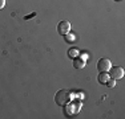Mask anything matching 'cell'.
Masks as SVG:
<instances>
[{
    "instance_id": "5b68a950",
    "label": "cell",
    "mask_w": 125,
    "mask_h": 119,
    "mask_svg": "<svg viewBox=\"0 0 125 119\" xmlns=\"http://www.w3.org/2000/svg\"><path fill=\"white\" fill-rule=\"evenodd\" d=\"M111 61H109L108 58H100L99 62H97V69L99 71H108L111 69Z\"/></svg>"
},
{
    "instance_id": "8fae6325",
    "label": "cell",
    "mask_w": 125,
    "mask_h": 119,
    "mask_svg": "<svg viewBox=\"0 0 125 119\" xmlns=\"http://www.w3.org/2000/svg\"><path fill=\"white\" fill-rule=\"evenodd\" d=\"M5 5V0H0V9Z\"/></svg>"
},
{
    "instance_id": "7c38bea8",
    "label": "cell",
    "mask_w": 125,
    "mask_h": 119,
    "mask_svg": "<svg viewBox=\"0 0 125 119\" xmlns=\"http://www.w3.org/2000/svg\"><path fill=\"white\" fill-rule=\"evenodd\" d=\"M115 1H118V0H115Z\"/></svg>"
},
{
    "instance_id": "277c9868",
    "label": "cell",
    "mask_w": 125,
    "mask_h": 119,
    "mask_svg": "<svg viewBox=\"0 0 125 119\" xmlns=\"http://www.w3.org/2000/svg\"><path fill=\"white\" fill-rule=\"evenodd\" d=\"M71 31V23L67 21V20H64V21H60L57 25V32L60 33L61 36H65L67 33H69Z\"/></svg>"
},
{
    "instance_id": "7a4b0ae2",
    "label": "cell",
    "mask_w": 125,
    "mask_h": 119,
    "mask_svg": "<svg viewBox=\"0 0 125 119\" xmlns=\"http://www.w3.org/2000/svg\"><path fill=\"white\" fill-rule=\"evenodd\" d=\"M80 106H81L80 102H73V103H71V105H65L64 106L65 117H72L73 114H76V112L80 110Z\"/></svg>"
},
{
    "instance_id": "30bf717a",
    "label": "cell",
    "mask_w": 125,
    "mask_h": 119,
    "mask_svg": "<svg viewBox=\"0 0 125 119\" xmlns=\"http://www.w3.org/2000/svg\"><path fill=\"white\" fill-rule=\"evenodd\" d=\"M65 37H67L68 42H71V41H73V40H75V36H72V34H69V33H67V34H65Z\"/></svg>"
},
{
    "instance_id": "9c48e42d",
    "label": "cell",
    "mask_w": 125,
    "mask_h": 119,
    "mask_svg": "<svg viewBox=\"0 0 125 119\" xmlns=\"http://www.w3.org/2000/svg\"><path fill=\"white\" fill-rule=\"evenodd\" d=\"M105 85L108 86V87H115V86H116V79H113V78H111V77H109V79L106 81Z\"/></svg>"
},
{
    "instance_id": "8992f818",
    "label": "cell",
    "mask_w": 125,
    "mask_h": 119,
    "mask_svg": "<svg viewBox=\"0 0 125 119\" xmlns=\"http://www.w3.org/2000/svg\"><path fill=\"white\" fill-rule=\"evenodd\" d=\"M73 66L76 68V69H83V68H85V60L83 58H73Z\"/></svg>"
},
{
    "instance_id": "3957f363",
    "label": "cell",
    "mask_w": 125,
    "mask_h": 119,
    "mask_svg": "<svg viewBox=\"0 0 125 119\" xmlns=\"http://www.w3.org/2000/svg\"><path fill=\"white\" fill-rule=\"evenodd\" d=\"M109 77L113 79H120V78H123L124 77V69L123 68H120V66H115V68H112L111 66V69H109Z\"/></svg>"
},
{
    "instance_id": "52a82bcc",
    "label": "cell",
    "mask_w": 125,
    "mask_h": 119,
    "mask_svg": "<svg viewBox=\"0 0 125 119\" xmlns=\"http://www.w3.org/2000/svg\"><path fill=\"white\" fill-rule=\"evenodd\" d=\"M108 79H109V74L106 73V71H100L99 77H97V81H99L100 83H103V85H105Z\"/></svg>"
},
{
    "instance_id": "ba28073f",
    "label": "cell",
    "mask_w": 125,
    "mask_h": 119,
    "mask_svg": "<svg viewBox=\"0 0 125 119\" xmlns=\"http://www.w3.org/2000/svg\"><path fill=\"white\" fill-rule=\"evenodd\" d=\"M68 56H69V57H72V58H76L77 56H79V50L77 49H69V52H68Z\"/></svg>"
},
{
    "instance_id": "6da1fadb",
    "label": "cell",
    "mask_w": 125,
    "mask_h": 119,
    "mask_svg": "<svg viewBox=\"0 0 125 119\" xmlns=\"http://www.w3.org/2000/svg\"><path fill=\"white\" fill-rule=\"evenodd\" d=\"M71 101V94L67 90H59L55 95V102L59 106H65Z\"/></svg>"
}]
</instances>
